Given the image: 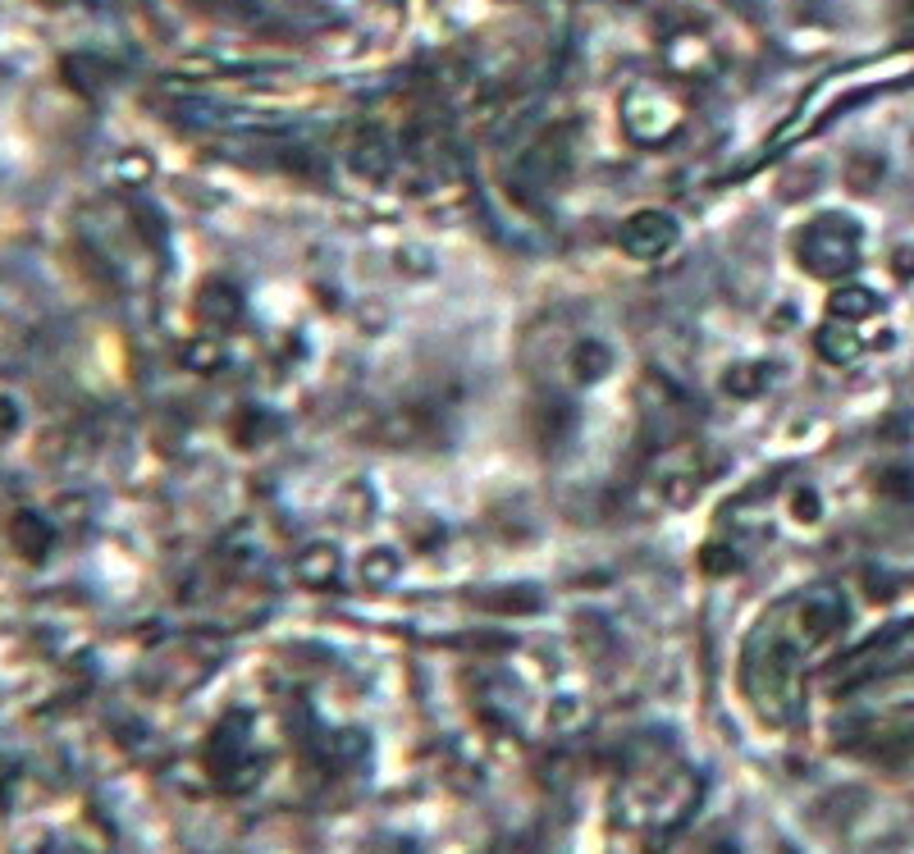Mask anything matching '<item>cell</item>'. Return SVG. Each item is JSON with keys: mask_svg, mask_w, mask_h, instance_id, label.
<instances>
[{"mask_svg": "<svg viewBox=\"0 0 914 854\" xmlns=\"http://www.w3.org/2000/svg\"><path fill=\"white\" fill-rule=\"evenodd\" d=\"M673 238H677V233H673V225H667L663 216H640V220H631V229H627V248L640 252V256H659Z\"/></svg>", "mask_w": 914, "mask_h": 854, "instance_id": "1", "label": "cell"}]
</instances>
